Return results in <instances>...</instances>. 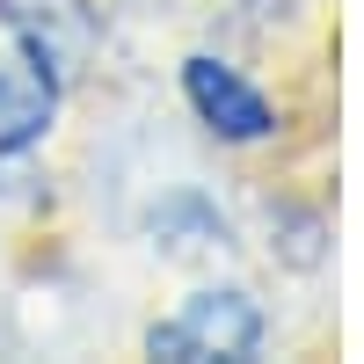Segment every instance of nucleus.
Listing matches in <instances>:
<instances>
[{
	"label": "nucleus",
	"instance_id": "f257e3e1",
	"mask_svg": "<svg viewBox=\"0 0 364 364\" xmlns=\"http://www.w3.org/2000/svg\"><path fill=\"white\" fill-rule=\"evenodd\" d=\"M146 350L168 364H248L262 350V306L248 291H190L168 321L146 328Z\"/></svg>",
	"mask_w": 364,
	"mask_h": 364
},
{
	"label": "nucleus",
	"instance_id": "f03ea898",
	"mask_svg": "<svg viewBox=\"0 0 364 364\" xmlns=\"http://www.w3.org/2000/svg\"><path fill=\"white\" fill-rule=\"evenodd\" d=\"M0 22H8V37L22 44L29 66H44L58 87H66L87 58L102 44V22L87 0H0Z\"/></svg>",
	"mask_w": 364,
	"mask_h": 364
},
{
	"label": "nucleus",
	"instance_id": "7ed1b4c3",
	"mask_svg": "<svg viewBox=\"0 0 364 364\" xmlns=\"http://www.w3.org/2000/svg\"><path fill=\"white\" fill-rule=\"evenodd\" d=\"M182 95H190V109L204 117V132L226 139V146H255V139L277 132V109L262 102V87H248L226 58H211V51L182 58Z\"/></svg>",
	"mask_w": 364,
	"mask_h": 364
},
{
	"label": "nucleus",
	"instance_id": "20e7f679",
	"mask_svg": "<svg viewBox=\"0 0 364 364\" xmlns=\"http://www.w3.org/2000/svg\"><path fill=\"white\" fill-rule=\"evenodd\" d=\"M51 102H58V80L44 66H8L0 73V154H22L29 139H44L51 124Z\"/></svg>",
	"mask_w": 364,
	"mask_h": 364
}]
</instances>
